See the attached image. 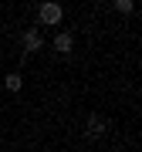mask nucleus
Returning a JSON list of instances; mask_svg holds the SVG:
<instances>
[{"mask_svg":"<svg viewBox=\"0 0 142 152\" xmlns=\"http://www.w3.org/2000/svg\"><path fill=\"white\" fill-rule=\"evenodd\" d=\"M20 44H24V51H27V54H37V51L44 48V37H41L37 27H27V31L20 34Z\"/></svg>","mask_w":142,"mask_h":152,"instance_id":"obj_2","label":"nucleus"},{"mask_svg":"<svg viewBox=\"0 0 142 152\" xmlns=\"http://www.w3.org/2000/svg\"><path fill=\"white\" fill-rule=\"evenodd\" d=\"M132 7H135L132 0H115V10L119 14H132Z\"/></svg>","mask_w":142,"mask_h":152,"instance_id":"obj_6","label":"nucleus"},{"mask_svg":"<svg viewBox=\"0 0 142 152\" xmlns=\"http://www.w3.org/2000/svg\"><path fill=\"white\" fill-rule=\"evenodd\" d=\"M71 48H75V34H71V31H61L58 37H54V51H58V54H71Z\"/></svg>","mask_w":142,"mask_h":152,"instance_id":"obj_4","label":"nucleus"},{"mask_svg":"<svg viewBox=\"0 0 142 152\" xmlns=\"http://www.w3.org/2000/svg\"><path fill=\"white\" fill-rule=\"evenodd\" d=\"M105 129H108V122H105L102 115H88V125H85V135L88 139H102Z\"/></svg>","mask_w":142,"mask_h":152,"instance_id":"obj_3","label":"nucleus"},{"mask_svg":"<svg viewBox=\"0 0 142 152\" xmlns=\"http://www.w3.org/2000/svg\"><path fill=\"white\" fill-rule=\"evenodd\" d=\"M61 17H64V7L54 4V0H48V4L37 7V20L48 24V27H54V24H61Z\"/></svg>","mask_w":142,"mask_h":152,"instance_id":"obj_1","label":"nucleus"},{"mask_svg":"<svg viewBox=\"0 0 142 152\" xmlns=\"http://www.w3.org/2000/svg\"><path fill=\"white\" fill-rule=\"evenodd\" d=\"M4 85H7V91H20V85H24V81H20V75H7V78H4Z\"/></svg>","mask_w":142,"mask_h":152,"instance_id":"obj_5","label":"nucleus"}]
</instances>
